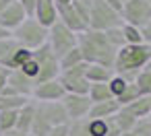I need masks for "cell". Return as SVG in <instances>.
<instances>
[{
    "instance_id": "obj_33",
    "label": "cell",
    "mask_w": 151,
    "mask_h": 136,
    "mask_svg": "<svg viewBox=\"0 0 151 136\" xmlns=\"http://www.w3.org/2000/svg\"><path fill=\"white\" fill-rule=\"evenodd\" d=\"M87 130H89L91 136H108L106 120H91V117H87Z\"/></svg>"
},
{
    "instance_id": "obj_19",
    "label": "cell",
    "mask_w": 151,
    "mask_h": 136,
    "mask_svg": "<svg viewBox=\"0 0 151 136\" xmlns=\"http://www.w3.org/2000/svg\"><path fill=\"white\" fill-rule=\"evenodd\" d=\"M50 130H52V124L48 122V117H46L42 105L37 103V107H35V115H33V124H31L29 134H31V136H48Z\"/></svg>"
},
{
    "instance_id": "obj_8",
    "label": "cell",
    "mask_w": 151,
    "mask_h": 136,
    "mask_svg": "<svg viewBox=\"0 0 151 136\" xmlns=\"http://www.w3.org/2000/svg\"><path fill=\"white\" fill-rule=\"evenodd\" d=\"M122 23L132 27H145L151 21V2L149 0H128L122 6Z\"/></svg>"
},
{
    "instance_id": "obj_7",
    "label": "cell",
    "mask_w": 151,
    "mask_h": 136,
    "mask_svg": "<svg viewBox=\"0 0 151 136\" xmlns=\"http://www.w3.org/2000/svg\"><path fill=\"white\" fill-rule=\"evenodd\" d=\"M87 66H89V64L83 62V64H79V66H75V68H70V70L60 72L58 80H60V85L64 87L66 93H70V95H87V93H89L91 83L85 78Z\"/></svg>"
},
{
    "instance_id": "obj_43",
    "label": "cell",
    "mask_w": 151,
    "mask_h": 136,
    "mask_svg": "<svg viewBox=\"0 0 151 136\" xmlns=\"http://www.w3.org/2000/svg\"><path fill=\"white\" fill-rule=\"evenodd\" d=\"M54 2H56V6H64V4H70L73 0H54Z\"/></svg>"
},
{
    "instance_id": "obj_31",
    "label": "cell",
    "mask_w": 151,
    "mask_h": 136,
    "mask_svg": "<svg viewBox=\"0 0 151 136\" xmlns=\"http://www.w3.org/2000/svg\"><path fill=\"white\" fill-rule=\"evenodd\" d=\"M106 39H108V43H110L114 50L124 48V46H126V41H124L122 25H120V27H114V29H110V31H106Z\"/></svg>"
},
{
    "instance_id": "obj_29",
    "label": "cell",
    "mask_w": 151,
    "mask_h": 136,
    "mask_svg": "<svg viewBox=\"0 0 151 136\" xmlns=\"http://www.w3.org/2000/svg\"><path fill=\"white\" fill-rule=\"evenodd\" d=\"M17 48H19V43H17L13 37L0 41V66H4V64L9 62V58L15 54V50H17Z\"/></svg>"
},
{
    "instance_id": "obj_41",
    "label": "cell",
    "mask_w": 151,
    "mask_h": 136,
    "mask_svg": "<svg viewBox=\"0 0 151 136\" xmlns=\"http://www.w3.org/2000/svg\"><path fill=\"white\" fill-rule=\"evenodd\" d=\"M9 37H13V33L6 31L4 27H0V41H2V39H9Z\"/></svg>"
},
{
    "instance_id": "obj_10",
    "label": "cell",
    "mask_w": 151,
    "mask_h": 136,
    "mask_svg": "<svg viewBox=\"0 0 151 136\" xmlns=\"http://www.w3.org/2000/svg\"><path fill=\"white\" fill-rule=\"evenodd\" d=\"M60 103L64 105L70 122H79V120L89 117V111H91V105H93L87 95H70V93H66Z\"/></svg>"
},
{
    "instance_id": "obj_13",
    "label": "cell",
    "mask_w": 151,
    "mask_h": 136,
    "mask_svg": "<svg viewBox=\"0 0 151 136\" xmlns=\"http://www.w3.org/2000/svg\"><path fill=\"white\" fill-rule=\"evenodd\" d=\"M58 9V21L66 27V29H70L73 33H83V31H87L89 27H87V23L79 17V13L75 11V6H73V2L70 4H64V6H56Z\"/></svg>"
},
{
    "instance_id": "obj_46",
    "label": "cell",
    "mask_w": 151,
    "mask_h": 136,
    "mask_svg": "<svg viewBox=\"0 0 151 136\" xmlns=\"http://www.w3.org/2000/svg\"><path fill=\"white\" fill-rule=\"evenodd\" d=\"M0 70H2V66H0Z\"/></svg>"
},
{
    "instance_id": "obj_15",
    "label": "cell",
    "mask_w": 151,
    "mask_h": 136,
    "mask_svg": "<svg viewBox=\"0 0 151 136\" xmlns=\"http://www.w3.org/2000/svg\"><path fill=\"white\" fill-rule=\"evenodd\" d=\"M40 105H42V109H44L48 122L52 124V128H56V126H68V124H70V117H68V113H66V109H64V105H62L60 101H54V103H40Z\"/></svg>"
},
{
    "instance_id": "obj_6",
    "label": "cell",
    "mask_w": 151,
    "mask_h": 136,
    "mask_svg": "<svg viewBox=\"0 0 151 136\" xmlns=\"http://www.w3.org/2000/svg\"><path fill=\"white\" fill-rule=\"evenodd\" d=\"M33 60L37 62V78H35V85H42V83H48V80H56L60 76L58 58L52 54V50H50L48 43H44L37 50H33Z\"/></svg>"
},
{
    "instance_id": "obj_3",
    "label": "cell",
    "mask_w": 151,
    "mask_h": 136,
    "mask_svg": "<svg viewBox=\"0 0 151 136\" xmlns=\"http://www.w3.org/2000/svg\"><path fill=\"white\" fill-rule=\"evenodd\" d=\"M13 39L21 46V48H27V50H37L42 48L46 41H48V29L44 25H40L33 17H27L15 31H13Z\"/></svg>"
},
{
    "instance_id": "obj_4",
    "label": "cell",
    "mask_w": 151,
    "mask_h": 136,
    "mask_svg": "<svg viewBox=\"0 0 151 136\" xmlns=\"http://www.w3.org/2000/svg\"><path fill=\"white\" fill-rule=\"evenodd\" d=\"M120 25H122V15L110 9L104 0H93L89 4V29L106 33Z\"/></svg>"
},
{
    "instance_id": "obj_32",
    "label": "cell",
    "mask_w": 151,
    "mask_h": 136,
    "mask_svg": "<svg viewBox=\"0 0 151 136\" xmlns=\"http://www.w3.org/2000/svg\"><path fill=\"white\" fill-rule=\"evenodd\" d=\"M139 97H141V93H139L137 85H134V83H130V85L124 89V93H122L116 101H118V105H120V107H124V105L132 103V101H134V99H139Z\"/></svg>"
},
{
    "instance_id": "obj_26",
    "label": "cell",
    "mask_w": 151,
    "mask_h": 136,
    "mask_svg": "<svg viewBox=\"0 0 151 136\" xmlns=\"http://www.w3.org/2000/svg\"><path fill=\"white\" fill-rule=\"evenodd\" d=\"M114 122H116V126L120 128V132L124 134V132L132 130V126L137 124V117H132L124 107H120V109H118V113L114 115Z\"/></svg>"
},
{
    "instance_id": "obj_44",
    "label": "cell",
    "mask_w": 151,
    "mask_h": 136,
    "mask_svg": "<svg viewBox=\"0 0 151 136\" xmlns=\"http://www.w3.org/2000/svg\"><path fill=\"white\" fill-rule=\"evenodd\" d=\"M77 2H81V4H85V6H89V4L93 2V0H77Z\"/></svg>"
},
{
    "instance_id": "obj_27",
    "label": "cell",
    "mask_w": 151,
    "mask_h": 136,
    "mask_svg": "<svg viewBox=\"0 0 151 136\" xmlns=\"http://www.w3.org/2000/svg\"><path fill=\"white\" fill-rule=\"evenodd\" d=\"M122 136H151V115L143 117V120H137V124L132 126V130L124 132Z\"/></svg>"
},
{
    "instance_id": "obj_45",
    "label": "cell",
    "mask_w": 151,
    "mask_h": 136,
    "mask_svg": "<svg viewBox=\"0 0 151 136\" xmlns=\"http://www.w3.org/2000/svg\"><path fill=\"white\" fill-rule=\"evenodd\" d=\"M120 2H122V4H126V2H128V0H120Z\"/></svg>"
},
{
    "instance_id": "obj_11",
    "label": "cell",
    "mask_w": 151,
    "mask_h": 136,
    "mask_svg": "<svg viewBox=\"0 0 151 136\" xmlns=\"http://www.w3.org/2000/svg\"><path fill=\"white\" fill-rule=\"evenodd\" d=\"M66 95L64 87L60 85V80H48L42 85H35L31 99H35L37 103H54V101H62V97Z\"/></svg>"
},
{
    "instance_id": "obj_2",
    "label": "cell",
    "mask_w": 151,
    "mask_h": 136,
    "mask_svg": "<svg viewBox=\"0 0 151 136\" xmlns=\"http://www.w3.org/2000/svg\"><path fill=\"white\" fill-rule=\"evenodd\" d=\"M151 62V46L139 43V46H124L118 50L114 60V74L122 76L126 83H134L137 74Z\"/></svg>"
},
{
    "instance_id": "obj_28",
    "label": "cell",
    "mask_w": 151,
    "mask_h": 136,
    "mask_svg": "<svg viewBox=\"0 0 151 136\" xmlns=\"http://www.w3.org/2000/svg\"><path fill=\"white\" fill-rule=\"evenodd\" d=\"M122 33H124L126 46H139V43H143V35H141V29L139 27H132V25L122 23Z\"/></svg>"
},
{
    "instance_id": "obj_35",
    "label": "cell",
    "mask_w": 151,
    "mask_h": 136,
    "mask_svg": "<svg viewBox=\"0 0 151 136\" xmlns=\"http://www.w3.org/2000/svg\"><path fill=\"white\" fill-rule=\"evenodd\" d=\"M68 136H91L89 130H87V117L85 120H79V122H70Z\"/></svg>"
},
{
    "instance_id": "obj_24",
    "label": "cell",
    "mask_w": 151,
    "mask_h": 136,
    "mask_svg": "<svg viewBox=\"0 0 151 136\" xmlns=\"http://www.w3.org/2000/svg\"><path fill=\"white\" fill-rule=\"evenodd\" d=\"M79 64H83V56H81L79 48L70 50L68 54H64V56H62V58L58 60L60 72H64V70H70V68H75V66H79Z\"/></svg>"
},
{
    "instance_id": "obj_12",
    "label": "cell",
    "mask_w": 151,
    "mask_h": 136,
    "mask_svg": "<svg viewBox=\"0 0 151 136\" xmlns=\"http://www.w3.org/2000/svg\"><path fill=\"white\" fill-rule=\"evenodd\" d=\"M27 19V13H25V9L17 2V0H13V2L0 13V27H4L6 31H15L23 21Z\"/></svg>"
},
{
    "instance_id": "obj_25",
    "label": "cell",
    "mask_w": 151,
    "mask_h": 136,
    "mask_svg": "<svg viewBox=\"0 0 151 136\" xmlns=\"http://www.w3.org/2000/svg\"><path fill=\"white\" fill-rule=\"evenodd\" d=\"M29 99L27 97H15V95H0V111H15L21 109Z\"/></svg>"
},
{
    "instance_id": "obj_22",
    "label": "cell",
    "mask_w": 151,
    "mask_h": 136,
    "mask_svg": "<svg viewBox=\"0 0 151 136\" xmlns=\"http://www.w3.org/2000/svg\"><path fill=\"white\" fill-rule=\"evenodd\" d=\"M87 97L91 99V103H101V101H110V99H114V95H112L108 83H93V85L89 87Z\"/></svg>"
},
{
    "instance_id": "obj_20",
    "label": "cell",
    "mask_w": 151,
    "mask_h": 136,
    "mask_svg": "<svg viewBox=\"0 0 151 136\" xmlns=\"http://www.w3.org/2000/svg\"><path fill=\"white\" fill-rule=\"evenodd\" d=\"M114 76V70L112 68H106V66H99V64H89L87 66V72H85V78L93 85V83H110V78Z\"/></svg>"
},
{
    "instance_id": "obj_38",
    "label": "cell",
    "mask_w": 151,
    "mask_h": 136,
    "mask_svg": "<svg viewBox=\"0 0 151 136\" xmlns=\"http://www.w3.org/2000/svg\"><path fill=\"white\" fill-rule=\"evenodd\" d=\"M141 35H143V43H149L151 46V21L145 27H141Z\"/></svg>"
},
{
    "instance_id": "obj_23",
    "label": "cell",
    "mask_w": 151,
    "mask_h": 136,
    "mask_svg": "<svg viewBox=\"0 0 151 136\" xmlns=\"http://www.w3.org/2000/svg\"><path fill=\"white\" fill-rule=\"evenodd\" d=\"M134 85H137V89H139L141 95H149V97H151V62L137 74Z\"/></svg>"
},
{
    "instance_id": "obj_40",
    "label": "cell",
    "mask_w": 151,
    "mask_h": 136,
    "mask_svg": "<svg viewBox=\"0 0 151 136\" xmlns=\"http://www.w3.org/2000/svg\"><path fill=\"white\" fill-rule=\"evenodd\" d=\"M6 74H9V70H0V93L4 91V87H6Z\"/></svg>"
},
{
    "instance_id": "obj_36",
    "label": "cell",
    "mask_w": 151,
    "mask_h": 136,
    "mask_svg": "<svg viewBox=\"0 0 151 136\" xmlns=\"http://www.w3.org/2000/svg\"><path fill=\"white\" fill-rule=\"evenodd\" d=\"M17 2L25 9L27 17H33V9H35V2H37V0H17Z\"/></svg>"
},
{
    "instance_id": "obj_39",
    "label": "cell",
    "mask_w": 151,
    "mask_h": 136,
    "mask_svg": "<svg viewBox=\"0 0 151 136\" xmlns=\"http://www.w3.org/2000/svg\"><path fill=\"white\" fill-rule=\"evenodd\" d=\"M104 2H106L110 9H114L116 13H122V6H124V4L120 2V0H104Z\"/></svg>"
},
{
    "instance_id": "obj_34",
    "label": "cell",
    "mask_w": 151,
    "mask_h": 136,
    "mask_svg": "<svg viewBox=\"0 0 151 136\" xmlns=\"http://www.w3.org/2000/svg\"><path fill=\"white\" fill-rule=\"evenodd\" d=\"M108 85H110V91H112V95H114V99H118V97H120V95L124 93V89H126V87H128L130 83H126V80H124L122 76H118V74H114V76L110 78V83H108Z\"/></svg>"
},
{
    "instance_id": "obj_42",
    "label": "cell",
    "mask_w": 151,
    "mask_h": 136,
    "mask_svg": "<svg viewBox=\"0 0 151 136\" xmlns=\"http://www.w3.org/2000/svg\"><path fill=\"white\" fill-rule=\"evenodd\" d=\"M11 2H13V0H0V13H2V11H4Z\"/></svg>"
},
{
    "instance_id": "obj_30",
    "label": "cell",
    "mask_w": 151,
    "mask_h": 136,
    "mask_svg": "<svg viewBox=\"0 0 151 136\" xmlns=\"http://www.w3.org/2000/svg\"><path fill=\"white\" fill-rule=\"evenodd\" d=\"M17 111H0V134H4V132H11L17 128Z\"/></svg>"
},
{
    "instance_id": "obj_37",
    "label": "cell",
    "mask_w": 151,
    "mask_h": 136,
    "mask_svg": "<svg viewBox=\"0 0 151 136\" xmlns=\"http://www.w3.org/2000/svg\"><path fill=\"white\" fill-rule=\"evenodd\" d=\"M68 126H70V124H68ZM68 126H56V128L50 130L48 136H68Z\"/></svg>"
},
{
    "instance_id": "obj_1",
    "label": "cell",
    "mask_w": 151,
    "mask_h": 136,
    "mask_svg": "<svg viewBox=\"0 0 151 136\" xmlns=\"http://www.w3.org/2000/svg\"><path fill=\"white\" fill-rule=\"evenodd\" d=\"M77 48H79V52L83 56V62L99 64V66H106V68L114 70V60H116L118 50H114L108 43L106 33L93 31V29L77 33Z\"/></svg>"
},
{
    "instance_id": "obj_18",
    "label": "cell",
    "mask_w": 151,
    "mask_h": 136,
    "mask_svg": "<svg viewBox=\"0 0 151 136\" xmlns=\"http://www.w3.org/2000/svg\"><path fill=\"white\" fill-rule=\"evenodd\" d=\"M124 109H126L132 117H137V120L149 117V115H151V97H149V95H141V97L134 99L132 103L124 105Z\"/></svg>"
},
{
    "instance_id": "obj_17",
    "label": "cell",
    "mask_w": 151,
    "mask_h": 136,
    "mask_svg": "<svg viewBox=\"0 0 151 136\" xmlns=\"http://www.w3.org/2000/svg\"><path fill=\"white\" fill-rule=\"evenodd\" d=\"M118 109H120V105H118L116 99L101 101V103H93L91 105V111H89V117L91 120H108V117L116 115Z\"/></svg>"
},
{
    "instance_id": "obj_47",
    "label": "cell",
    "mask_w": 151,
    "mask_h": 136,
    "mask_svg": "<svg viewBox=\"0 0 151 136\" xmlns=\"http://www.w3.org/2000/svg\"><path fill=\"white\" fill-rule=\"evenodd\" d=\"M149 2H151V0H149Z\"/></svg>"
},
{
    "instance_id": "obj_21",
    "label": "cell",
    "mask_w": 151,
    "mask_h": 136,
    "mask_svg": "<svg viewBox=\"0 0 151 136\" xmlns=\"http://www.w3.org/2000/svg\"><path fill=\"white\" fill-rule=\"evenodd\" d=\"M31 58H33V52L27 50V48H21V46H19V48L15 50V54L9 58V62H6L2 68H4V70H19V68H21L25 62H29Z\"/></svg>"
},
{
    "instance_id": "obj_14",
    "label": "cell",
    "mask_w": 151,
    "mask_h": 136,
    "mask_svg": "<svg viewBox=\"0 0 151 136\" xmlns=\"http://www.w3.org/2000/svg\"><path fill=\"white\" fill-rule=\"evenodd\" d=\"M33 19L44 25L46 29H50L56 21H58V9L54 0H37L35 9H33Z\"/></svg>"
},
{
    "instance_id": "obj_9",
    "label": "cell",
    "mask_w": 151,
    "mask_h": 136,
    "mask_svg": "<svg viewBox=\"0 0 151 136\" xmlns=\"http://www.w3.org/2000/svg\"><path fill=\"white\" fill-rule=\"evenodd\" d=\"M33 89H35V85H33V80L29 76H25L21 70H9V74H6V87H4V91L0 95H15V97H27V99H31Z\"/></svg>"
},
{
    "instance_id": "obj_5",
    "label": "cell",
    "mask_w": 151,
    "mask_h": 136,
    "mask_svg": "<svg viewBox=\"0 0 151 136\" xmlns=\"http://www.w3.org/2000/svg\"><path fill=\"white\" fill-rule=\"evenodd\" d=\"M52 50V54L60 60L64 54H68L70 50L77 48V33H73L70 29H66L60 21H56L50 29H48V41H46Z\"/></svg>"
},
{
    "instance_id": "obj_16",
    "label": "cell",
    "mask_w": 151,
    "mask_h": 136,
    "mask_svg": "<svg viewBox=\"0 0 151 136\" xmlns=\"http://www.w3.org/2000/svg\"><path fill=\"white\" fill-rule=\"evenodd\" d=\"M35 107H37V101L35 99H29L19 111H17V128L19 132H29L31 130V124H33V115H35Z\"/></svg>"
}]
</instances>
